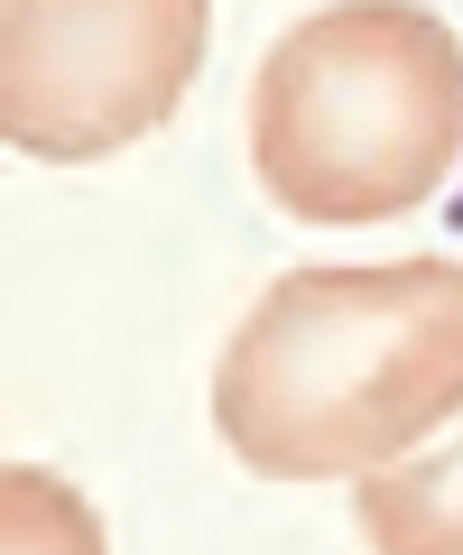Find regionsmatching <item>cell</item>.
I'll return each instance as SVG.
<instances>
[{"mask_svg": "<svg viewBox=\"0 0 463 555\" xmlns=\"http://www.w3.org/2000/svg\"><path fill=\"white\" fill-rule=\"evenodd\" d=\"M463 416V269H297L214 371L222 444L269 481H334L417 454Z\"/></svg>", "mask_w": 463, "mask_h": 555, "instance_id": "1", "label": "cell"}, {"mask_svg": "<svg viewBox=\"0 0 463 555\" xmlns=\"http://www.w3.org/2000/svg\"><path fill=\"white\" fill-rule=\"evenodd\" d=\"M463 149V47L417 0H334L260 56L250 167L287 222H389Z\"/></svg>", "mask_w": 463, "mask_h": 555, "instance_id": "2", "label": "cell"}, {"mask_svg": "<svg viewBox=\"0 0 463 555\" xmlns=\"http://www.w3.org/2000/svg\"><path fill=\"white\" fill-rule=\"evenodd\" d=\"M204 0H10L0 130L20 158H112L185 102L204 65Z\"/></svg>", "mask_w": 463, "mask_h": 555, "instance_id": "3", "label": "cell"}, {"mask_svg": "<svg viewBox=\"0 0 463 555\" xmlns=\"http://www.w3.org/2000/svg\"><path fill=\"white\" fill-rule=\"evenodd\" d=\"M362 537L371 555H463V416L417 454L362 473Z\"/></svg>", "mask_w": 463, "mask_h": 555, "instance_id": "4", "label": "cell"}, {"mask_svg": "<svg viewBox=\"0 0 463 555\" xmlns=\"http://www.w3.org/2000/svg\"><path fill=\"white\" fill-rule=\"evenodd\" d=\"M0 537H10V555H102L93 509L56 473H38V463L0 473Z\"/></svg>", "mask_w": 463, "mask_h": 555, "instance_id": "5", "label": "cell"}, {"mask_svg": "<svg viewBox=\"0 0 463 555\" xmlns=\"http://www.w3.org/2000/svg\"><path fill=\"white\" fill-rule=\"evenodd\" d=\"M454 232H463V204H454Z\"/></svg>", "mask_w": 463, "mask_h": 555, "instance_id": "6", "label": "cell"}]
</instances>
